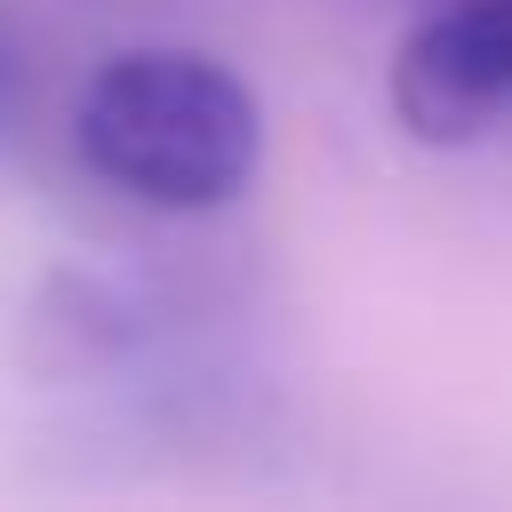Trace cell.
Returning a JSON list of instances; mask_svg holds the SVG:
<instances>
[{"instance_id": "7a4b0ae2", "label": "cell", "mask_w": 512, "mask_h": 512, "mask_svg": "<svg viewBox=\"0 0 512 512\" xmlns=\"http://www.w3.org/2000/svg\"><path fill=\"white\" fill-rule=\"evenodd\" d=\"M392 112L416 144H472L512 120V0H440L400 40Z\"/></svg>"}, {"instance_id": "3957f363", "label": "cell", "mask_w": 512, "mask_h": 512, "mask_svg": "<svg viewBox=\"0 0 512 512\" xmlns=\"http://www.w3.org/2000/svg\"><path fill=\"white\" fill-rule=\"evenodd\" d=\"M32 112H40V56H32L24 24L0 8V152H16V144H24Z\"/></svg>"}, {"instance_id": "6da1fadb", "label": "cell", "mask_w": 512, "mask_h": 512, "mask_svg": "<svg viewBox=\"0 0 512 512\" xmlns=\"http://www.w3.org/2000/svg\"><path fill=\"white\" fill-rule=\"evenodd\" d=\"M72 152L112 192L200 216L248 192L264 160L256 88L208 48H120L72 96Z\"/></svg>"}]
</instances>
